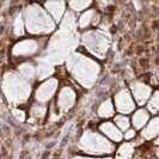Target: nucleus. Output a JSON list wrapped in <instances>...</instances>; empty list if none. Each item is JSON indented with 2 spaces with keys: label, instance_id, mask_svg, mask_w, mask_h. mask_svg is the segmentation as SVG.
<instances>
[{
  "label": "nucleus",
  "instance_id": "obj_19",
  "mask_svg": "<svg viewBox=\"0 0 159 159\" xmlns=\"http://www.w3.org/2000/svg\"><path fill=\"white\" fill-rule=\"evenodd\" d=\"M114 123L119 127V129L121 132H127L128 129L130 128V120L128 117L127 115H122V114H120V115H115V117H114Z\"/></svg>",
  "mask_w": 159,
  "mask_h": 159
},
{
  "label": "nucleus",
  "instance_id": "obj_9",
  "mask_svg": "<svg viewBox=\"0 0 159 159\" xmlns=\"http://www.w3.org/2000/svg\"><path fill=\"white\" fill-rule=\"evenodd\" d=\"M130 91L132 96L135 101V103L140 107H143V104H146L152 96V89L146 85L143 81H133L130 85Z\"/></svg>",
  "mask_w": 159,
  "mask_h": 159
},
{
  "label": "nucleus",
  "instance_id": "obj_14",
  "mask_svg": "<svg viewBox=\"0 0 159 159\" xmlns=\"http://www.w3.org/2000/svg\"><path fill=\"white\" fill-rule=\"evenodd\" d=\"M150 121V111L147 109L140 108L134 111L132 116V125L135 130H143Z\"/></svg>",
  "mask_w": 159,
  "mask_h": 159
},
{
  "label": "nucleus",
  "instance_id": "obj_12",
  "mask_svg": "<svg viewBox=\"0 0 159 159\" xmlns=\"http://www.w3.org/2000/svg\"><path fill=\"white\" fill-rule=\"evenodd\" d=\"M43 7L46 8V11L54 19V22L59 23L65 15L66 2L65 1H47L43 4Z\"/></svg>",
  "mask_w": 159,
  "mask_h": 159
},
{
  "label": "nucleus",
  "instance_id": "obj_7",
  "mask_svg": "<svg viewBox=\"0 0 159 159\" xmlns=\"http://www.w3.org/2000/svg\"><path fill=\"white\" fill-rule=\"evenodd\" d=\"M57 86H59V80L55 78H49L44 80L43 83H41V85L35 91L36 102H39L40 104L49 102L57 91Z\"/></svg>",
  "mask_w": 159,
  "mask_h": 159
},
{
  "label": "nucleus",
  "instance_id": "obj_15",
  "mask_svg": "<svg viewBox=\"0 0 159 159\" xmlns=\"http://www.w3.org/2000/svg\"><path fill=\"white\" fill-rule=\"evenodd\" d=\"M141 136L145 140H153L159 136V116H156L148 121L146 127L141 132Z\"/></svg>",
  "mask_w": 159,
  "mask_h": 159
},
{
  "label": "nucleus",
  "instance_id": "obj_10",
  "mask_svg": "<svg viewBox=\"0 0 159 159\" xmlns=\"http://www.w3.org/2000/svg\"><path fill=\"white\" fill-rule=\"evenodd\" d=\"M40 48V44L36 40L28 39L17 42L12 48V55L13 56H31L35 53H37Z\"/></svg>",
  "mask_w": 159,
  "mask_h": 159
},
{
  "label": "nucleus",
  "instance_id": "obj_6",
  "mask_svg": "<svg viewBox=\"0 0 159 159\" xmlns=\"http://www.w3.org/2000/svg\"><path fill=\"white\" fill-rule=\"evenodd\" d=\"M114 104H115V109L122 114V115H127L135 110V101L132 96V92L127 89H122L119 92H116L114 96Z\"/></svg>",
  "mask_w": 159,
  "mask_h": 159
},
{
  "label": "nucleus",
  "instance_id": "obj_16",
  "mask_svg": "<svg viewBox=\"0 0 159 159\" xmlns=\"http://www.w3.org/2000/svg\"><path fill=\"white\" fill-rule=\"evenodd\" d=\"M97 114L102 119H110L115 115V104L112 99H105L99 104Z\"/></svg>",
  "mask_w": 159,
  "mask_h": 159
},
{
  "label": "nucleus",
  "instance_id": "obj_2",
  "mask_svg": "<svg viewBox=\"0 0 159 159\" xmlns=\"http://www.w3.org/2000/svg\"><path fill=\"white\" fill-rule=\"evenodd\" d=\"M26 31L32 35H46L54 31L55 22L50 15L39 4H30L24 10Z\"/></svg>",
  "mask_w": 159,
  "mask_h": 159
},
{
  "label": "nucleus",
  "instance_id": "obj_23",
  "mask_svg": "<svg viewBox=\"0 0 159 159\" xmlns=\"http://www.w3.org/2000/svg\"><path fill=\"white\" fill-rule=\"evenodd\" d=\"M47 114V107L44 104H35L30 109V115L34 119H43Z\"/></svg>",
  "mask_w": 159,
  "mask_h": 159
},
{
  "label": "nucleus",
  "instance_id": "obj_4",
  "mask_svg": "<svg viewBox=\"0 0 159 159\" xmlns=\"http://www.w3.org/2000/svg\"><path fill=\"white\" fill-rule=\"evenodd\" d=\"M78 147L83 153L96 157L108 156L115 152V145L102 133H97L93 130H86L81 135Z\"/></svg>",
  "mask_w": 159,
  "mask_h": 159
},
{
  "label": "nucleus",
  "instance_id": "obj_21",
  "mask_svg": "<svg viewBox=\"0 0 159 159\" xmlns=\"http://www.w3.org/2000/svg\"><path fill=\"white\" fill-rule=\"evenodd\" d=\"M147 110L152 114H157L159 111V91H154L152 93L150 101L147 102Z\"/></svg>",
  "mask_w": 159,
  "mask_h": 159
},
{
  "label": "nucleus",
  "instance_id": "obj_20",
  "mask_svg": "<svg viewBox=\"0 0 159 159\" xmlns=\"http://www.w3.org/2000/svg\"><path fill=\"white\" fill-rule=\"evenodd\" d=\"M24 29H26L25 28V20H24V17L22 13H19V15H17L16 19H15V23H13V32H15V35L16 36H23L25 30Z\"/></svg>",
  "mask_w": 159,
  "mask_h": 159
},
{
  "label": "nucleus",
  "instance_id": "obj_26",
  "mask_svg": "<svg viewBox=\"0 0 159 159\" xmlns=\"http://www.w3.org/2000/svg\"><path fill=\"white\" fill-rule=\"evenodd\" d=\"M72 159H114L111 157H89V156H75Z\"/></svg>",
  "mask_w": 159,
  "mask_h": 159
},
{
  "label": "nucleus",
  "instance_id": "obj_27",
  "mask_svg": "<svg viewBox=\"0 0 159 159\" xmlns=\"http://www.w3.org/2000/svg\"><path fill=\"white\" fill-rule=\"evenodd\" d=\"M154 143H156L157 146H159V136L157 138V139H156V141H154Z\"/></svg>",
  "mask_w": 159,
  "mask_h": 159
},
{
  "label": "nucleus",
  "instance_id": "obj_11",
  "mask_svg": "<svg viewBox=\"0 0 159 159\" xmlns=\"http://www.w3.org/2000/svg\"><path fill=\"white\" fill-rule=\"evenodd\" d=\"M98 129H99V132H101L107 139L111 140L112 143H120V141H122V139H123L122 132L120 130L119 127H117L114 122L105 121V122L99 125Z\"/></svg>",
  "mask_w": 159,
  "mask_h": 159
},
{
  "label": "nucleus",
  "instance_id": "obj_1",
  "mask_svg": "<svg viewBox=\"0 0 159 159\" xmlns=\"http://www.w3.org/2000/svg\"><path fill=\"white\" fill-rule=\"evenodd\" d=\"M66 65L72 77L85 89H91L95 85L101 72V67L96 60L81 53L72 54Z\"/></svg>",
  "mask_w": 159,
  "mask_h": 159
},
{
  "label": "nucleus",
  "instance_id": "obj_28",
  "mask_svg": "<svg viewBox=\"0 0 159 159\" xmlns=\"http://www.w3.org/2000/svg\"><path fill=\"white\" fill-rule=\"evenodd\" d=\"M156 156H157V158L159 159V148H157V151H156Z\"/></svg>",
  "mask_w": 159,
  "mask_h": 159
},
{
  "label": "nucleus",
  "instance_id": "obj_17",
  "mask_svg": "<svg viewBox=\"0 0 159 159\" xmlns=\"http://www.w3.org/2000/svg\"><path fill=\"white\" fill-rule=\"evenodd\" d=\"M134 150H135L134 143H129V141L121 143V146L116 150L115 159H132L134 154Z\"/></svg>",
  "mask_w": 159,
  "mask_h": 159
},
{
  "label": "nucleus",
  "instance_id": "obj_24",
  "mask_svg": "<svg viewBox=\"0 0 159 159\" xmlns=\"http://www.w3.org/2000/svg\"><path fill=\"white\" fill-rule=\"evenodd\" d=\"M136 135V130L134 128H129L127 132H125V134H123V139L125 140H127V141H130L132 139H134Z\"/></svg>",
  "mask_w": 159,
  "mask_h": 159
},
{
  "label": "nucleus",
  "instance_id": "obj_5",
  "mask_svg": "<svg viewBox=\"0 0 159 159\" xmlns=\"http://www.w3.org/2000/svg\"><path fill=\"white\" fill-rule=\"evenodd\" d=\"M83 44L85 49L90 52L95 57L104 59L109 49V39L103 31L89 30L83 35Z\"/></svg>",
  "mask_w": 159,
  "mask_h": 159
},
{
  "label": "nucleus",
  "instance_id": "obj_8",
  "mask_svg": "<svg viewBox=\"0 0 159 159\" xmlns=\"http://www.w3.org/2000/svg\"><path fill=\"white\" fill-rule=\"evenodd\" d=\"M77 99V93L70 86H64L59 91L57 97H56V107L60 110V112L70 111Z\"/></svg>",
  "mask_w": 159,
  "mask_h": 159
},
{
  "label": "nucleus",
  "instance_id": "obj_13",
  "mask_svg": "<svg viewBox=\"0 0 159 159\" xmlns=\"http://www.w3.org/2000/svg\"><path fill=\"white\" fill-rule=\"evenodd\" d=\"M99 22V15L93 8H89L85 12L81 13L78 20V25L80 29H88L91 25H96Z\"/></svg>",
  "mask_w": 159,
  "mask_h": 159
},
{
  "label": "nucleus",
  "instance_id": "obj_18",
  "mask_svg": "<svg viewBox=\"0 0 159 159\" xmlns=\"http://www.w3.org/2000/svg\"><path fill=\"white\" fill-rule=\"evenodd\" d=\"M18 72H19V74L23 77L24 79H26L29 81V80L35 78L37 70L35 68V66L31 62H24V64H22L18 67Z\"/></svg>",
  "mask_w": 159,
  "mask_h": 159
},
{
  "label": "nucleus",
  "instance_id": "obj_3",
  "mask_svg": "<svg viewBox=\"0 0 159 159\" xmlns=\"http://www.w3.org/2000/svg\"><path fill=\"white\" fill-rule=\"evenodd\" d=\"M2 91L8 103L19 105L29 99L31 93V85L20 74L8 73L2 80Z\"/></svg>",
  "mask_w": 159,
  "mask_h": 159
},
{
  "label": "nucleus",
  "instance_id": "obj_22",
  "mask_svg": "<svg viewBox=\"0 0 159 159\" xmlns=\"http://www.w3.org/2000/svg\"><path fill=\"white\" fill-rule=\"evenodd\" d=\"M92 5V1H80V0H77V1H70L68 2V6L71 7V10H73L74 12H85V10L89 8Z\"/></svg>",
  "mask_w": 159,
  "mask_h": 159
},
{
  "label": "nucleus",
  "instance_id": "obj_25",
  "mask_svg": "<svg viewBox=\"0 0 159 159\" xmlns=\"http://www.w3.org/2000/svg\"><path fill=\"white\" fill-rule=\"evenodd\" d=\"M13 115H15V117H16L18 121H20V122L25 121V112H24L23 110H20V109H15V110H13Z\"/></svg>",
  "mask_w": 159,
  "mask_h": 159
}]
</instances>
